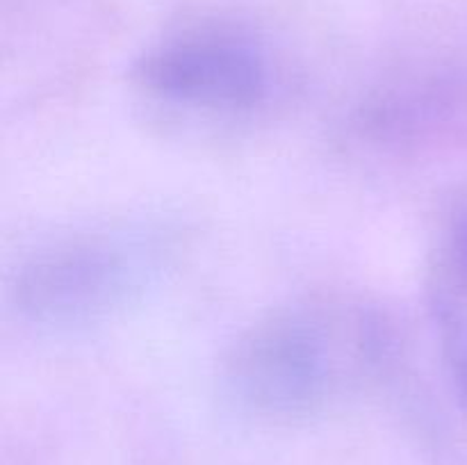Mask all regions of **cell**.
<instances>
[{
	"label": "cell",
	"instance_id": "obj_5",
	"mask_svg": "<svg viewBox=\"0 0 467 465\" xmlns=\"http://www.w3.org/2000/svg\"><path fill=\"white\" fill-rule=\"evenodd\" d=\"M429 292L467 301V203L456 205L442 228Z\"/></svg>",
	"mask_w": 467,
	"mask_h": 465
},
{
	"label": "cell",
	"instance_id": "obj_2",
	"mask_svg": "<svg viewBox=\"0 0 467 465\" xmlns=\"http://www.w3.org/2000/svg\"><path fill=\"white\" fill-rule=\"evenodd\" d=\"M140 260L123 242L68 240L23 264L14 283V304L36 324H89L126 304L140 287Z\"/></svg>",
	"mask_w": 467,
	"mask_h": 465
},
{
	"label": "cell",
	"instance_id": "obj_4",
	"mask_svg": "<svg viewBox=\"0 0 467 465\" xmlns=\"http://www.w3.org/2000/svg\"><path fill=\"white\" fill-rule=\"evenodd\" d=\"M429 304L441 337L447 377L467 413V301L429 292Z\"/></svg>",
	"mask_w": 467,
	"mask_h": 465
},
{
	"label": "cell",
	"instance_id": "obj_3",
	"mask_svg": "<svg viewBox=\"0 0 467 465\" xmlns=\"http://www.w3.org/2000/svg\"><path fill=\"white\" fill-rule=\"evenodd\" d=\"M140 87L169 103L214 112H242L267 98L263 50L223 30L185 32L150 48L135 67Z\"/></svg>",
	"mask_w": 467,
	"mask_h": 465
},
{
	"label": "cell",
	"instance_id": "obj_1",
	"mask_svg": "<svg viewBox=\"0 0 467 465\" xmlns=\"http://www.w3.org/2000/svg\"><path fill=\"white\" fill-rule=\"evenodd\" d=\"M337 333L310 313H281L255 324L226 360L237 404L267 418H301L322 408L340 386Z\"/></svg>",
	"mask_w": 467,
	"mask_h": 465
}]
</instances>
